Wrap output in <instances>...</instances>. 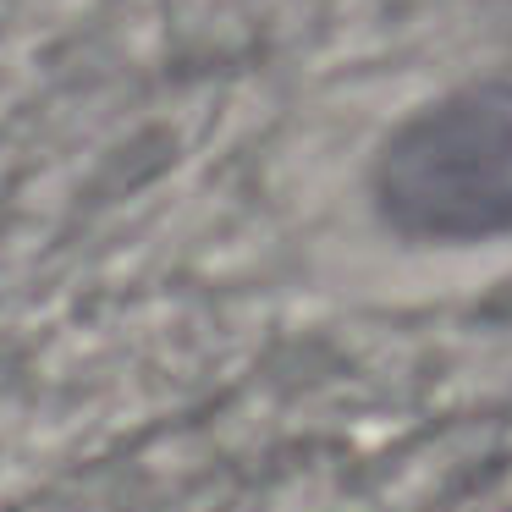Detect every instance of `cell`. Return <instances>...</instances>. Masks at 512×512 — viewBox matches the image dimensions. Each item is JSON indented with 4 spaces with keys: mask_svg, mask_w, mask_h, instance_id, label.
Instances as JSON below:
<instances>
[{
    "mask_svg": "<svg viewBox=\"0 0 512 512\" xmlns=\"http://www.w3.org/2000/svg\"><path fill=\"white\" fill-rule=\"evenodd\" d=\"M391 232L419 243H485L512 232V89H463L419 111L375 166Z\"/></svg>",
    "mask_w": 512,
    "mask_h": 512,
    "instance_id": "1",
    "label": "cell"
}]
</instances>
